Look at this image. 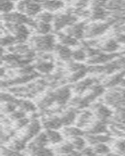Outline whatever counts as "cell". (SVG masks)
Wrapping results in <instances>:
<instances>
[{"instance_id":"8","label":"cell","mask_w":125,"mask_h":156,"mask_svg":"<svg viewBox=\"0 0 125 156\" xmlns=\"http://www.w3.org/2000/svg\"><path fill=\"white\" fill-rule=\"evenodd\" d=\"M41 129V122L39 121V119H38V118L34 117L30 120V123L25 127V131L23 133V135L20 138L24 140L26 142L32 140L34 136H36L40 133Z\"/></svg>"},{"instance_id":"33","label":"cell","mask_w":125,"mask_h":156,"mask_svg":"<svg viewBox=\"0 0 125 156\" xmlns=\"http://www.w3.org/2000/svg\"><path fill=\"white\" fill-rule=\"evenodd\" d=\"M26 143H27V142L25 141L24 140H23L22 138L13 139V140H12V142H10V144L8 146V147L12 149L13 151L20 152V151L25 150V148L27 147Z\"/></svg>"},{"instance_id":"7","label":"cell","mask_w":125,"mask_h":156,"mask_svg":"<svg viewBox=\"0 0 125 156\" xmlns=\"http://www.w3.org/2000/svg\"><path fill=\"white\" fill-rule=\"evenodd\" d=\"M110 26H112V24L108 20H105V22L95 21L92 23L87 24L84 37L87 38H95L98 37L103 34L110 27Z\"/></svg>"},{"instance_id":"36","label":"cell","mask_w":125,"mask_h":156,"mask_svg":"<svg viewBox=\"0 0 125 156\" xmlns=\"http://www.w3.org/2000/svg\"><path fill=\"white\" fill-rule=\"evenodd\" d=\"M54 18H55V15L52 12L45 10L41 12L39 14L36 16V19H37L38 21L44 22V23H51L52 22H53Z\"/></svg>"},{"instance_id":"32","label":"cell","mask_w":125,"mask_h":156,"mask_svg":"<svg viewBox=\"0 0 125 156\" xmlns=\"http://www.w3.org/2000/svg\"><path fill=\"white\" fill-rule=\"evenodd\" d=\"M73 150H74V147H73L71 142L67 141L56 147L55 154L56 153V154H70Z\"/></svg>"},{"instance_id":"19","label":"cell","mask_w":125,"mask_h":156,"mask_svg":"<svg viewBox=\"0 0 125 156\" xmlns=\"http://www.w3.org/2000/svg\"><path fill=\"white\" fill-rule=\"evenodd\" d=\"M42 9L45 11L54 12L62 9L64 2L61 0H41Z\"/></svg>"},{"instance_id":"45","label":"cell","mask_w":125,"mask_h":156,"mask_svg":"<svg viewBox=\"0 0 125 156\" xmlns=\"http://www.w3.org/2000/svg\"><path fill=\"white\" fill-rule=\"evenodd\" d=\"M81 154H85V155H93V154H95V151H94V148L92 147H85L82 151H81Z\"/></svg>"},{"instance_id":"5","label":"cell","mask_w":125,"mask_h":156,"mask_svg":"<svg viewBox=\"0 0 125 156\" xmlns=\"http://www.w3.org/2000/svg\"><path fill=\"white\" fill-rule=\"evenodd\" d=\"M2 19L6 23H15V24H26L28 27L33 28L35 24L36 20L29 17L24 13L18 12H11L6 14H2Z\"/></svg>"},{"instance_id":"4","label":"cell","mask_w":125,"mask_h":156,"mask_svg":"<svg viewBox=\"0 0 125 156\" xmlns=\"http://www.w3.org/2000/svg\"><path fill=\"white\" fill-rule=\"evenodd\" d=\"M77 16L70 12H64V13H59L55 15L53 20V30L55 32H59L62 29L70 27L73 23L77 22Z\"/></svg>"},{"instance_id":"2","label":"cell","mask_w":125,"mask_h":156,"mask_svg":"<svg viewBox=\"0 0 125 156\" xmlns=\"http://www.w3.org/2000/svg\"><path fill=\"white\" fill-rule=\"evenodd\" d=\"M16 9L29 17H36L42 10L41 0H20L17 2Z\"/></svg>"},{"instance_id":"16","label":"cell","mask_w":125,"mask_h":156,"mask_svg":"<svg viewBox=\"0 0 125 156\" xmlns=\"http://www.w3.org/2000/svg\"><path fill=\"white\" fill-rule=\"evenodd\" d=\"M95 118L94 112L90 110H84L76 120V126L80 128L88 127L94 122Z\"/></svg>"},{"instance_id":"41","label":"cell","mask_w":125,"mask_h":156,"mask_svg":"<svg viewBox=\"0 0 125 156\" xmlns=\"http://www.w3.org/2000/svg\"><path fill=\"white\" fill-rule=\"evenodd\" d=\"M30 120L28 118L23 117L22 119H18V120L15 121L14 126L16 129H23L30 123Z\"/></svg>"},{"instance_id":"11","label":"cell","mask_w":125,"mask_h":156,"mask_svg":"<svg viewBox=\"0 0 125 156\" xmlns=\"http://www.w3.org/2000/svg\"><path fill=\"white\" fill-rule=\"evenodd\" d=\"M86 26H87V23L84 21L77 22L70 27H66L65 29L64 33L71 37L77 38V40H80L85 36Z\"/></svg>"},{"instance_id":"21","label":"cell","mask_w":125,"mask_h":156,"mask_svg":"<svg viewBox=\"0 0 125 156\" xmlns=\"http://www.w3.org/2000/svg\"><path fill=\"white\" fill-rule=\"evenodd\" d=\"M98 48L102 51L107 52V53H114L120 48V44L115 38L107 39L106 41H103L100 45H98Z\"/></svg>"},{"instance_id":"48","label":"cell","mask_w":125,"mask_h":156,"mask_svg":"<svg viewBox=\"0 0 125 156\" xmlns=\"http://www.w3.org/2000/svg\"><path fill=\"white\" fill-rule=\"evenodd\" d=\"M120 30H123V33H125V26H123V27H120Z\"/></svg>"},{"instance_id":"25","label":"cell","mask_w":125,"mask_h":156,"mask_svg":"<svg viewBox=\"0 0 125 156\" xmlns=\"http://www.w3.org/2000/svg\"><path fill=\"white\" fill-rule=\"evenodd\" d=\"M42 125L45 129H59L62 127L60 116H52L43 120Z\"/></svg>"},{"instance_id":"12","label":"cell","mask_w":125,"mask_h":156,"mask_svg":"<svg viewBox=\"0 0 125 156\" xmlns=\"http://www.w3.org/2000/svg\"><path fill=\"white\" fill-rule=\"evenodd\" d=\"M93 106H94L93 107V112L98 120L106 122L109 119L112 118V110L105 105H103L102 103H98Z\"/></svg>"},{"instance_id":"10","label":"cell","mask_w":125,"mask_h":156,"mask_svg":"<svg viewBox=\"0 0 125 156\" xmlns=\"http://www.w3.org/2000/svg\"><path fill=\"white\" fill-rule=\"evenodd\" d=\"M49 143L46 133L45 132H40L36 136L31 140L30 144L27 146V151H30V154H32L34 151H35L38 149L41 148V147H46L47 144Z\"/></svg>"},{"instance_id":"6","label":"cell","mask_w":125,"mask_h":156,"mask_svg":"<svg viewBox=\"0 0 125 156\" xmlns=\"http://www.w3.org/2000/svg\"><path fill=\"white\" fill-rule=\"evenodd\" d=\"M47 53L48 52H41L39 55V58L34 64V69L41 74H49L55 68L52 55Z\"/></svg>"},{"instance_id":"30","label":"cell","mask_w":125,"mask_h":156,"mask_svg":"<svg viewBox=\"0 0 125 156\" xmlns=\"http://www.w3.org/2000/svg\"><path fill=\"white\" fill-rule=\"evenodd\" d=\"M17 105L20 108V109L23 110L25 112L34 113L38 109V107L36 106L35 104L31 101H30V100L19 99L17 102Z\"/></svg>"},{"instance_id":"20","label":"cell","mask_w":125,"mask_h":156,"mask_svg":"<svg viewBox=\"0 0 125 156\" xmlns=\"http://www.w3.org/2000/svg\"><path fill=\"white\" fill-rule=\"evenodd\" d=\"M106 122L100 120H95L88 127V133L89 134H102L108 133Z\"/></svg>"},{"instance_id":"39","label":"cell","mask_w":125,"mask_h":156,"mask_svg":"<svg viewBox=\"0 0 125 156\" xmlns=\"http://www.w3.org/2000/svg\"><path fill=\"white\" fill-rule=\"evenodd\" d=\"M95 154H109L111 150L106 143H98L92 145Z\"/></svg>"},{"instance_id":"13","label":"cell","mask_w":125,"mask_h":156,"mask_svg":"<svg viewBox=\"0 0 125 156\" xmlns=\"http://www.w3.org/2000/svg\"><path fill=\"white\" fill-rule=\"evenodd\" d=\"M97 77H88L84 80H79L73 85V91L77 94H81L86 90L91 88L94 84L98 83Z\"/></svg>"},{"instance_id":"17","label":"cell","mask_w":125,"mask_h":156,"mask_svg":"<svg viewBox=\"0 0 125 156\" xmlns=\"http://www.w3.org/2000/svg\"><path fill=\"white\" fill-rule=\"evenodd\" d=\"M105 8L115 14L125 15V0H109Z\"/></svg>"},{"instance_id":"26","label":"cell","mask_w":125,"mask_h":156,"mask_svg":"<svg viewBox=\"0 0 125 156\" xmlns=\"http://www.w3.org/2000/svg\"><path fill=\"white\" fill-rule=\"evenodd\" d=\"M62 133L63 136H66L68 138H73L75 136H84L85 135L84 131H83L82 129L78 126H66L62 128Z\"/></svg>"},{"instance_id":"1","label":"cell","mask_w":125,"mask_h":156,"mask_svg":"<svg viewBox=\"0 0 125 156\" xmlns=\"http://www.w3.org/2000/svg\"><path fill=\"white\" fill-rule=\"evenodd\" d=\"M55 35L51 34L34 36L30 38V44L34 50L40 52H49L53 51L55 44Z\"/></svg>"},{"instance_id":"34","label":"cell","mask_w":125,"mask_h":156,"mask_svg":"<svg viewBox=\"0 0 125 156\" xmlns=\"http://www.w3.org/2000/svg\"><path fill=\"white\" fill-rule=\"evenodd\" d=\"M72 59H73L75 62H82L88 60V55L84 48H77V49H75L74 51H73V52H72Z\"/></svg>"},{"instance_id":"38","label":"cell","mask_w":125,"mask_h":156,"mask_svg":"<svg viewBox=\"0 0 125 156\" xmlns=\"http://www.w3.org/2000/svg\"><path fill=\"white\" fill-rule=\"evenodd\" d=\"M16 44H17L16 40L12 34H5V35L4 37H2V39H1V44H2V48H7Z\"/></svg>"},{"instance_id":"22","label":"cell","mask_w":125,"mask_h":156,"mask_svg":"<svg viewBox=\"0 0 125 156\" xmlns=\"http://www.w3.org/2000/svg\"><path fill=\"white\" fill-rule=\"evenodd\" d=\"M77 118V108H70V109L62 112V115L60 116L61 121H62V126H70L73 122H76Z\"/></svg>"},{"instance_id":"24","label":"cell","mask_w":125,"mask_h":156,"mask_svg":"<svg viewBox=\"0 0 125 156\" xmlns=\"http://www.w3.org/2000/svg\"><path fill=\"white\" fill-rule=\"evenodd\" d=\"M86 140L88 143H89L91 145L98 144V143H108L111 141L112 138L109 135H106V133H102V134H89L88 133L86 135Z\"/></svg>"},{"instance_id":"31","label":"cell","mask_w":125,"mask_h":156,"mask_svg":"<svg viewBox=\"0 0 125 156\" xmlns=\"http://www.w3.org/2000/svg\"><path fill=\"white\" fill-rule=\"evenodd\" d=\"M88 73V67H84L82 69H78V70L72 73V74L68 77V81L70 83H77L79 80H82Z\"/></svg>"},{"instance_id":"14","label":"cell","mask_w":125,"mask_h":156,"mask_svg":"<svg viewBox=\"0 0 125 156\" xmlns=\"http://www.w3.org/2000/svg\"><path fill=\"white\" fill-rule=\"evenodd\" d=\"M110 13L105 9V6L101 5H92L90 10L89 19L91 21H100L106 20L109 16Z\"/></svg>"},{"instance_id":"43","label":"cell","mask_w":125,"mask_h":156,"mask_svg":"<svg viewBox=\"0 0 125 156\" xmlns=\"http://www.w3.org/2000/svg\"><path fill=\"white\" fill-rule=\"evenodd\" d=\"M25 116H26V112L21 109L16 110V111H14V112H12L11 114H9V119L13 121L22 119V118H23Z\"/></svg>"},{"instance_id":"23","label":"cell","mask_w":125,"mask_h":156,"mask_svg":"<svg viewBox=\"0 0 125 156\" xmlns=\"http://www.w3.org/2000/svg\"><path fill=\"white\" fill-rule=\"evenodd\" d=\"M56 35H57L56 39L59 41V44H62L63 45H66V46H77L80 44L79 40H77L75 37L68 35V34H65V33H59V32H57Z\"/></svg>"},{"instance_id":"27","label":"cell","mask_w":125,"mask_h":156,"mask_svg":"<svg viewBox=\"0 0 125 156\" xmlns=\"http://www.w3.org/2000/svg\"><path fill=\"white\" fill-rule=\"evenodd\" d=\"M125 75L124 71H122L120 73L114 74L113 76L107 78L106 80L104 81L103 85L105 87H114L115 86L120 84L122 80H123V76Z\"/></svg>"},{"instance_id":"40","label":"cell","mask_w":125,"mask_h":156,"mask_svg":"<svg viewBox=\"0 0 125 156\" xmlns=\"http://www.w3.org/2000/svg\"><path fill=\"white\" fill-rule=\"evenodd\" d=\"M17 107V104L15 102H5V105L2 107V112L6 114H11L16 111Z\"/></svg>"},{"instance_id":"44","label":"cell","mask_w":125,"mask_h":156,"mask_svg":"<svg viewBox=\"0 0 125 156\" xmlns=\"http://www.w3.org/2000/svg\"><path fill=\"white\" fill-rule=\"evenodd\" d=\"M115 151H117L118 154H125V140H120L115 143Z\"/></svg>"},{"instance_id":"42","label":"cell","mask_w":125,"mask_h":156,"mask_svg":"<svg viewBox=\"0 0 125 156\" xmlns=\"http://www.w3.org/2000/svg\"><path fill=\"white\" fill-rule=\"evenodd\" d=\"M55 154L54 150L48 148V147H46L38 149V150H36L35 151H34V152L32 153V154H34V155H49V154Z\"/></svg>"},{"instance_id":"47","label":"cell","mask_w":125,"mask_h":156,"mask_svg":"<svg viewBox=\"0 0 125 156\" xmlns=\"http://www.w3.org/2000/svg\"><path fill=\"white\" fill-rule=\"evenodd\" d=\"M120 85L123 86V87H125V79H124V78H123V80H122L121 83H120Z\"/></svg>"},{"instance_id":"3","label":"cell","mask_w":125,"mask_h":156,"mask_svg":"<svg viewBox=\"0 0 125 156\" xmlns=\"http://www.w3.org/2000/svg\"><path fill=\"white\" fill-rule=\"evenodd\" d=\"M5 30H9L10 34L14 36L16 43L23 44L28 40L30 32L28 26L26 24H15V23L5 22Z\"/></svg>"},{"instance_id":"29","label":"cell","mask_w":125,"mask_h":156,"mask_svg":"<svg viewBox=\"0 0 125 156\" xmlns=\"http://www.w3.org/2000/svg\"><path fill=\"white\" fill-rule=\"evenodd\" d=\"M45 133L48 136V141L52 144H61L63 140V135L62 133L57 131V129H45Z\"/></svg>"},{"instance_id":"46","label":"cell","mask_w":125,"mask_h":156,"mask_svg":"<svg viewBox=\"0 0 125 156\" xmlns=\"http://www.w3.org/2000/svg\"><path fill=\"white\" fill-rule=\"evenodd\" d=\"M115 39L117 41L118 43L125 44V33H117L115 36Z\"/></svg>"},{"instance_id":"35","label":"cell","mask_w":125,"mask_h":156,"mask_svg":"<svg viewBox=\"0 0 125 156\" xmlns=\"http://www.w3.org/2000/svg\"><path fill=\"white\" fill-rule=\"evenodd\" d=\"M83 136H75L73 138H70V142L73 144L74 149L77 150V151H82L83 149L86 147V144H87V140L82 137Z\"/></svg>"},{"instance_id":"28","label":"cell","mask_w":125,"mask_h":156,"mask_svg":"<svg viewBox=\"0 0 125 156\" xmlns=\"http://www.w3.org/2000/svg\"><path fill=\"white\" fill-rule=\"evenodd\" d=\"M35 24L33 27L32 29L35 30L37 34H41V35H44V34H49L50 32L53 30V27L51 23H44V22L38 21L37 20H35Z\"/></svg>"},{"instance_id":"15","label":"cell","mask_w":125,"mask_h":156,"mask_svg":"<svg viewBox=\"0 0 125 156\" xmlns=\"http://www.w3.org/2000/svg\"><path fill=\"white\" fill-rule=\"evenodd\" d=\"M117 55H119L118 53H107L102 51L99 54H98L95 56H93L91 58H88L87 62L91 65H101V64H105L107 62L112 61L113 58H116Z\"/></svg>"},{"instance_id":"50","label":"cell","mask_w":125,"mask_h":156,"mask_svg":"<svg viewBox=\"0 0 125 156\" xmlns=\"http://www.w3.org/2000/svg\"><path fill=\"white\" fill-rule=\"evenodd\" d=\"M61 1H62V0H61Z\"/></svg>"},{"instance_id":"9","label":"cell","mask_w":125,"mask_h":156,"mask_svg":"<svg viewBox=\"0 0 125 156\" xmlns=\"http://www.w3.org/2000/svg\"><path fill=\"white\" fill-rule=\"evenodd\" d=\"M52 92L55 98V101L58 106H64L70 100L71 96V88L68 86H62Z\"/></svg>"},{"instance_id":"18","label":"cell","mask_w":125,"mask_h":156,"mask_svg":"<svg viewBox=\"0 0 125 156\" xmlns=\"http://www.w3.org/2000/svg\"><path fill=\"white\" fill-rule=\"evenodd\" d=\"M55 54L59 58L64 62H70L72 58V51L70 47L63 45L59 43H56L55 48H54Z\"/></svg>"},{"instance_id":"37","label":"cell","mask_w":125,"mask_h":156,"mask_svg":"<svg viewBox=\"0 0 125 156\" xmlns=\"http://www.w3.org/2000/svg\"><path fill=\"white\" fill-rule=\"evenodd\" d=\"M14 7V2L11 0H1L0 8H1L2 14H6L12 12Z\"/></svg>"},{"instance_id":"49","label":"cell","mask_w":125,"mask_h":156,"mask_svg":"<svg viewBox=\"0 0 125 156\" xmlns=\"http://www.w3.org/2000/svg\"><path fill=\"white\" fill-rule=\"evenodd\" d=\"M11 1H12V2H19V1H20V0H11Z\"/></svg>"}]
</instances>
